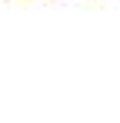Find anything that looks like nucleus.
I'll return each mask as SVG.
<instances>
[]
</instances>
